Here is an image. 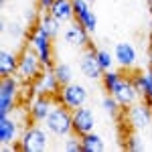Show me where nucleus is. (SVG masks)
<instances>
[{"mask_svg": "<svg viewBox=\"0 0 152 152\" xmlns=\"http://www.w3.org/2000/svg\"><path fill=\"white\" fill-rule=\"evenodd\" d=\"M20 124L16 122L14 116H2L0 118V142L2 146H14L20 140Z\"/></svg>", "mask_w": 152, "mask_h": 152, "instance_id": "nucleus-10", "label": "nucleus"}, {"mask_svg": "<svg viewBox=\"0 0 152 152\" xmlns=\"http://www.w3.org/2000/svg\"><path fill=\"white\" fill-rule=\"evenodd\" d=\"M87 2H95V0H87Z\"/></svg>", "mask_w": 152, "mask_h": 152, "instance_id": "nucleus-33", "label": "nucleus"}, {"mask_svg": "<svg viewBox=\"0 0 152 152\" xmlns=\"http://www.w3.org/2000/svg\"><path fill=\"white\" fill-rule=\"evenodd\" d=\"M53 2H55V0H37L39 10H41V12H49V10H51V6H53Z\"/></svg>", "mask_w": 152, "mask_h": 152, "instance_id": "nucleus-27", "label": "nucleus"}, {"mask_svg": "<svg viewBox=\"0 0 152 152\" xmlns=\"http://www.w3.org/2000/svg\"><path fill=\"white\" fill-rule=\"evenodd\" d=\"M47 128H39V126H26L20 134V140H18V150L20 152H45L49 150V144H51V138H49Z\"/></svg>", "mask_w": 152, "mask_h": 152, "instance_id": "nucleus-3", "label": "nucleus"}, {"mask_svg": "<svg viewBox=\"0 0 152 152\" xmlns=\"http://www.w3.org/2000/svg\"><path fill=\"white\" fill-rule=\"evenodd\" d=\"M150 33H152V18H150Z\"/></svg>", "mask_w": 152, "mask_h": 152, "instance_id": "nucleus-31", "label": "nucleus"}, {"mask_svg": "<svg viewBox=\"0 0 152 152\" xmlns=\"http://www.w3.org/2000/svg\"><path fill=\"white\" fill-rule=\"evenodd\" d=\"M43 71H45V67H43V63H41V59H39L35 49L33 47L23 49L20 55H18V71H16V75H18L23 81L33 83Z\"/></svg>", "mask_w": 152, "mask_h": 152, "instance_id": "nucleus-4", "label": "nucleus"}, {"mask_svg": "<svg viewBox=\"0 0 152 152\" xmlns=\"http://www.w3.org/2000/svg\"><path fill=\"white\" fill-rule=\"evenodd\" d=\"M33 89H35V94L57 95L59 89H61V83H59L55 71H53V69H45L35 81H33Z\"/></svg>", "mask_w": 152, "mask_h": 152, "instance_id": "nucleus-13", "label": "nucleus"}, {"mask_svg": "<svg viewBox=\"0 0 152 152\" xmlns=\"http://www.w3.org/2000/svg\"><path fill=\"white\" fill-rule=\"evenodd\" d=\"M124 116L128 120V124L134 130H144L152 122V112L148 110L146 104H134L128 107V112L124 110Z\"/></svg>", "mask_w": 152, "mask_h": 152, "instance_id": "nucleus-11", "label": "nucleus"}, {"mask_svg": "<svg viewBox=\"0 0 152 152\" xmlns=\"http://www.w3.org/2000/svg\"><path fill=\"white\" fill-rule=\"evenodd\" d=\"M28 41H31V47L37 51V55L41 59L43 67L45 69H53L55 67V61H53V37L45 31V26L41 23H37L28 35Z\"/></svg>", "mask_w": 152, "mask_h": 152, "instance_id": "nucleus-2", "label": "nucleus"}, {"mask_svg": "<svg viewBox=\"0 0 152 152\" xmlns=\"http://www.w3.org/2000/svg\"><path fill=\"white\" fill-rule=\"evenodd\" d=\"M18 89H20V85H18V79L14 75L2 77V81H0V118L14 112Z\"/></svg>", "mask_w": 152, "mask_h": 152, "instance_id": "nucleus-6", "label": "nucleus"}, {"mask_svg": "<svg viewBox=\"0 0 152 152\" xmlns=\"http://www.w3.org/2000/svg\"><path fill=\"white\" fill-rule=\"evenodd\" d=\"M144 104L148 105V110L152 112V97H144Z\"/></svg>", "mask_w": 152, "mask_h": 152, "instance_id": "nucleus-29", "label": "nucleus"}, {"mask_svg": "<svg viewBox=\"0 0 152 152\" xmlns=\"http://www.w3.org/2000/svg\"><path fill=\"white\" fill-rule=\"evenodd\" d=\"M45 128L57 136V138H67L73 134V110H69L63 104H55V107L51 110L49 118L45 120Z\"/></svg>", "mask_w": 152, "mask_h": 152, "instance_id": "nucleus-1", "label": "nucleus"}, {"mask_svg": "<svg viewBox=\"0 0 152 152\" xmlns=\"http://www.w3.org/2000/svg\"><path fill=\"white\" fill-rule=\"evenodd\" d=\"M148 4H150V8H152V0H148Z\"/></svg>", "mask_w": 152, "mask_h": 152, "instance_id": "nucleus-32", "label": "nucleus"}, {"mask_svg": "<svg viewBox=\"0 0 152 152\" xmlns=\"http://www.w3.org/2000/svg\"><path fill=\"white\" fill-rule=\"evenodd\" d=\"M39 23L45 26V31H47L53 39H55V37H59V33H61V23H59V20L53 16V14H51V12H43Z\"/></svg>", "mask_w": 152, "mask_h": 152, "instance_id": "nucleus-20", "label": "nucleus"}, {"mask_svg": "<svg viewBox=\"0 0 152 152\" xmlns=\"http://www.w3.org/2000/svg\"><path fill=\"white\" fill-rule=\"evenodd\" d=\"M79 69H81V73L87 79H94V81L104 77V69H102V65L97 61V55H95V49L91 45H87L85 51L81 53V57H79Z\"/></svg>", "mask_w": 152, "mask_h": 152, "instance_id": "nucleus-7", "label": "nucleus"}, {"mask_svg": "<svg viewBox=\"0 0 152 152\" xmlns=\"http://www.w3.org/2000/svg\"><path fill=\"white\" fill-rule=\"evenodd\" d=\"M16 71H18V55L8 51V49H2V53H0V75L8 77V75H14Z\"/></svg>", "mask_w": 152, "mask_h": 152, "instance_id": "nucleus-17", "label": "nucleus"}, {"mask_svg": "<svg viewBox=\"0 0 152 152\" xmlns=\"http://www.w3.org/2000/svg\"><path fill=\"white\" fill-rule=\"evenodd\" d=\"M150 67H152V47H150Z\"/></svg>", "mask_w": 152, "mask_h": 152, "instance_id": "nucleus-30", "label": "nucleus"}, {"mask_svg": "<svg viewBox=\"0 0 152 152\" xmlns=\"http://www.w3.org/2000/svg\"><path fill=\"white\" fill-rule=\"evenodd\" d=\"M53 71H55V75H57L61 85H67V83L73 81V69H71L69 63H55Z\"/></svg>", "mask_w": 152, "mask_h": 152, "instance_id": "nucleus-22", "label": "nucleus"}, {"mask_svg": "<svg viewBox=\"0 0 152 152\" xmlns=\"http://www.w3.org/2000/svg\"><path fill=\"white\" fill-rule=\"evenodd\" d=\"M102 107H104L105 114H107V116H112V118H120V114L124 112V107L120 105V102H118L112 94H107L104 99H102Z\"/></svg>", "mask_w": 152, "mask_h": 152, "instance_id": "nucleus-21", "label": "nucleus"}, {"mask_svg": "<svg viewBox=\"0 0 152 152\" xmlns=\"http://www.w3.org/2000/svg\"><path fill=\"white\" fill-rule=\"evenodd\" d=\"M95 130V114L91 107L81 105L77 110H73V134L85 136Z\"/></svg>", "mask_w": 152, "mask_h": 152, "instance_id": "nucleus-8", "label": "nucleus"}, {"mask_svg": "<svg viewBox=\"0 0 152 152\" xmlns=\"http://www.w3.org/2000/svg\"><path fill=\"white\" fill-rule=\"evenodd\" d=\"M63 41L67 45H73V47H87L89 45V33L77 20H71L69 26L63 31Z\"/></svg>", "mask_w": 152, "mask_h": 152, "instance_id": "nucleus-14", "label": "nucleus"}, {"mask_svg": "<svg viewBox=\"0 0 152 152\" xmlns=\"http://www.w3.org/2000/svg\"><path fill=\"white\" fill-rule=\"evenodd\" d=\"M132 83L136 85L138 94L144 97L146 91H148V83H146V77H144V73H142V71H138V73H134V75H132Z\"/></svg>", "mask_w": 152, "mask_h": 152, "instance_id": "nucleus-25", "label": "nucleus"}, {"mask_svg": "<svg viewBox=\"0 0 152 152\" xmlns=\"http://www.w3.org/2000/svg\"><path fill=\"white\" fill-rule=\"evenodd\" d=\"M10 33H12V35H16V37H18L20 33H23V28H20V24H16V23H14V24H10Z\"/></svg>", "mask_w": 152, "mask_h": 152, "instance_id": "nucleus-28", "label": "nucleus"}, {"mask_svg": "<svg viewBox=\"0 0 152 152\" xmlns=\"http://www.w3.org/2000/svg\"><path fill=\"white\" fill-rule=\"evenodd\" d=\"M95 55H97V61H99V65H102L104 71L114 69V63H116L114 53H110L107 49H95Z\"/></svg>", "mask_w": 152, "mask_h": 152, "instance_id": "nucleus-23", "label": "nucleus"}, {"mask_svg": "<svg viewBox=\"0 0 152 152\" xmlns=\"http://www.w3.org/2000/svg\"><path fill=\"white\" fill-rule=\"evenodd\" d=\"M55 107V99L47 94H37V97L31 102L28 105V118H31V122H45L51 114V110Z\"/></svg>", "mask_w": 152, "mask_h": 152, "instance_id": "nucleus-9", "label": "nucleus"}, {"mask_svg": "<svg viewBox=\"0 0 152 152\" xmlns=\"http://www.w3.org/2000/svg\"><path fill=\"white\" fill-rule=\"evenodd\" d=\"M112 95L120 102V105H122L124 110L130 107V105H134V104H138V97H140L138 89H136V85L132 83V77H124V79L120 81V85L114 89V94H112Z\"/></svg>", "mask_w": 152, "mask_h": 152, "instance_id": "nucleus-12", "label": "nucleus"}, {"mask_svg": "<svg viewBox=\"0 0 152 152\" xmlns=\"http://www.w3.org/2000/svg\"><path fill=\"white\" fill-rule=\"evenodd\" d=\"M63 148L67 152H83V142H81V136H77V134H71L65 138L63 142Z\"/></svg>", "mask_w": 152, "mask_h": 152, "instance_id": "nucleus-24", "label": "nucleus"}, {"mask_svg": "<svg viewBox=\"0 0 152 152\" xmlns=\"http://www.w3.org/2000/svg\"><path fill=\"white\" fill-rule=\"evenodd\" d=\"M114 57H116V63L122 69H132L136 65V49L130 43H116Z\"/></svg>", "mask_w": 152, "mask_h": 152, "instance_id": "nucleus-15", "label": "nucleus"}, {"mask_svg": "<svg viewBox=\"0 0 152 152\" xmlns=\"http://www.w3.org/2000/svg\"><path fill=\"white\" fill-rule=\"evenodd\" d=\"M49 12H51V14L57 18L59 23H71V20H75V12H73V0H55Z\"/></svg>", "mask_w": 152, "mask_h": 152, "instance_id": "nucleus-16", "label": "nucleus"}, {"mask_svg": "<svg viewBox=\"0 0 152 152\" xmlns=\"http://www.w3.org/2000/svg\"><path fill=\"white\" fill-rule=\"evenodd\" d=\"M81 142H83V152H104L105 150V142L97 132H89V134L81 136Z\"/></svg>", "mask_w": 152, "mask_h": 152, "instance_id": "nucleus-18", "label": "nucleus"}, {"mask_svg": "<svg viewBox=\"0 0 152 152\" xmlns=\"http://www.w3.org/2000/svg\"><path fill=\"white\" fill-rule=\"evenodd\" d=\"M124 79V75L122 73H118V71L110 69V71H104V77H102V85H104V89L107 94H114V89H116L120 81Z\"/></svg>", "mask_w": 152, "mask_h": 152, "instance_id": "nucleus-19", "label": "nucleus"}, {"mask_svg": "<svg viewBox=\"0 0 152 152\" xmlns=\"http://www.w3.org/2000/svg\"><path fill=\"white\" fill-rule=\"evenodd\" d=\"M57 99L59 104L67 105L69 110H77V107H81V105L87 104V99H89V89L83 85V83H75L71 81L67 85H61V89H59L57 94Z\"/></svg>", "mask_w": 152, "mask_h": 152, "instance_id": "nucleus-5", "label": "nucleus"}, {"mask_svg": "<svg viewBox=\"0 0 152 152\" xmlns=\"http://www.w3.org/2000/svg\"><path fill=\"white\" fill-rule=\"evenodd\" d=\"M124 148H126V150H132V152H138V150H142L144 146H142L140 138H138L136 134H130L128 138H126V144H124Z\"/></svg>", "mask_w": 152, "mask_h": 152, "instance_id": "nucleus-26", "label": "nucleus"}]
</instances>
